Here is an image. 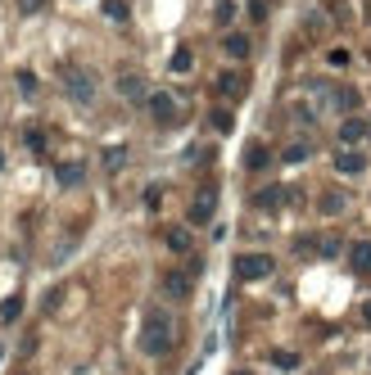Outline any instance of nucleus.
Instances as JSON below:
<instances>
[{"mask_svg": "<svg viewBox=\"0 0 371 375\" xmlns=\"http://www.w3.org/2000/svg\"><path fill=\"white\" fill-rule=\"evenodd\" d=\"M168 348H172V317H168L164 308H154L150 317H145V326H141V353L145 357H164Z\"/></svg>", "mask_w": 371, "mask_h": 375, "instance_id": "nucleus-1", "label": "nucleus"}, {"mask_svg": "<svg viewBox=\"0 0 371 375\" xmlns=\"http://www.w3.org/2000/svg\"><path fill=\"white\" fill-rule=\"evenodd\" d=\"M59 86L68 91L73 104H91L95 100V82H91V73L82 64H59Z\"/></svg>", "mask_w": 371, "mask_h": 375, "instance_id": "nucleus-2", "label": "nucleus"}, {"mask_svg": "<svg viewBox=\"0 0 371 375\" xmlns=\"http://www.w3.org/2000/svg\"><path fill=\"white\" fill-rule=\"evenodd\" d=\"M272 258L267 253H240L236 262H231V271H236V280H267L272 276Z\"/></svg>", "mask_w": 371, "mask_h": 375, "instance_id": "nucleus-3", "label": "nucleus"}, {"mask_svg": "<svg viewBox=\"0 0 371 375\" xmlns=\"http://www.w3.org/2000/svg\"><path fill=\"white\" fill-rule=\"evenodd\" d=\"M118 95L131 100V104H145V100H150V86H145L141 73H122L118 77Z\"/></svg>", "mask_w": 371, "mask_h": 375, "instance_id": "nucleus-4", "label": "nucleus"}, {"mask_svg": "<svg viewBox=\"0 0 371 375\" xmlns=\"http://www.w3.org/2000/svg\"><path fill=\"white\" fill-rule=\"evenodd\" d=\"M213 204H218V190L204 185V190L195 194V204H190V226H204L208 217H213Z\"/></svg>", "mask_w": 371, "mask_h": 375, "instance_id": "nucleus-5", "label": "nucleus"}, {"mask_svg": "<svg viewBox=\"0 0 371 375\" xmlns=\"http://www.w3.org/2000/svg\"><path fill=\"white\" fill-rule=\"evenodd\" d=\"M285 199H295V190H285V185H267V190H258V194H254V204H258L262 213H276V208H281Z\"/></svg>", "mask_w": 371, "mask_h": 375, "instance_id": "nucleus-6", "label": "nucleus"}, {"mask_svg": "<svg viewBox=\"0 0 371 375\" xmlns=\"http://www.w3.org/2000/svg\"><path fill=\"white\" fill-rule=\"evenodd\" d=\"M145 104H150V113H154L159 122H177V100H172V95H164V91H159V95H150Z\"/></svg>", "mask_w": 371, "mask_h": 375, "instance_id": "nucleus-7", "label": "nucleus"}, {"mask_svg": "<svg viewBox=\"0 0 371 375\" xmlns=\"http://www.w3.org/2000/svg\"><path fill=\"white\" fill-rule=\"evenodd\" d=\"M164 294H168V299H190V276H186V271H168V276H164Z\"/></svg>", "mask_w": 371, "mask_h": 375, "instance_id": "nucleus-8", "label": "nucleus"}, {"mask_svg": "<svg viewBox=\"0 0 371 375\" xmlns=\"http://www.w3.org/2000/svg\"><path fill=\"white\" fill-rule=\"evenodd\" d=\"M349 267L358 271V276H367V271H371V240H358V245L349 249Z\"/></svg>", "mask_w": 371, "mask_h": 375, "instance_id": "nucleus-9", "label": "nucleus"}, {"mask_svg": "<svg viewBox=\"0 0 371 375\" xmlns=\"http://www.w3.org/2000/svg\"><path fill=\"white\" fill-rule=\"evenodd\" d=\"M339 140H344V145H358V140H367V122H362V118H344Z\"/></svg>", "mask_w": 371, "mask_h": 375, "instance_id": "nucleus-10", "label": "nucleus"}, {"mask_svg": "<svg viewBox=\"0 0 371 375\" xmlns=\"http://www.w3.org/2000/svg\"><path fill=\"white\" fill-rule=\"evenodd\" d=\"M55 177H59V185H82V177H87V168H82V163H64V168H59Z\"/></svg>", "mask_w": 371, "mask_h": 375, "instance_id": "nucleus-11", "label": "nucleus"}, {"mask_svg": "<svg viewBox=\"0 0 371 375\" xmlns=\"http://www.w3.org/2000/svg\"><path fill=\"white\" fill-rule=\"evenodd\" d=\"M168 249H172V253H190V231H186V226H172V231H168Z\"/></svg>", "mask_w": 371, "mask_h": 375, "instance_id": "nucleus-12", "label": "nucleus"}, {"mask_svg": "<svg viewBox=\"0 0 371 375\" xmlns=\"http://www.w3.org/2000/svg\"><path fill=\"white\" fill-rule=\"evenodd\" d=\"M335 172H344V177H358V172H362V154H335Z\"/></svg>", "mask_w": 371, "mask_h": 375, "instance_id": "nucleus-13", "label": "nucleus"}, {"mask_svg": "<svg viewBox=\"0 0 371 375\" xmlns=\"http://www.w3.org/2000/svg\"><path fill=\"white\" fill-rule=\"evenodd\" d=\"M218 91H222V95H240V91H245V82H240L236 73H222V77H218Z\"/></svg>", "mask_w": 371, "mask_h": 375, "instance_id": "nucleus-14", "label": "nucleus"}, {"mask_svg": "<svg viewBox=\"0 0 371 375\" xmlns=\"http://www.w3.org/2000/svg\"><path fill=\"white\" fill-rule=\"evenodd\" d=\"M122 163H127V150H118V145H109V150H104V168H109V172H118Z\"/></svg>", "mask_w": 371, "mask_h": 375, "instance_id": "nucleus-15", "label": "nucleus"}, {"mask_svg": "<svg viewBox=\"0 0 371 375\" xmlns=\"http://www.w3.org/2000/svg\"><path fill=\"white\" fill-rule=\"evenodd\" d=\"M19 312H23V299H5L0 303V321H19Z\"/></svg>", "mask_w": 371, "mask_h": 375, "instance_id": "nucleus-16", "label": "nucleus"}, {"mask_svg": "<svg viewBox=\"0 0 371 375\" xmlns=\"http://www.w3.org/2000/svg\"><path fill=\"white\" fill-rule=\"evenodd\" d=\"M104 14H109V19H118V23H122V19H127L131 10H127V0H104Z\"/></svg>", "mask_w": 371, "mask_h": 375, "instance_id": "nucleus-17", "label": "nucleus"}, {"mask_svg": "<svg viewBox=\"0 0 371 375\" xmlns=\"http://www.w3.org/2000/svg\"><path fill=\"white\" fill-rule=\"evenodd\" d=\"M172 73H190V50H186V45H177V54H172Z\"/></svg>", "mask_w": 371, "mask_h": 375, "instance_id": "nucleus-18", "label": "nucleus"}, {"mask_svg": "<svg viewBox=\"0 0 371 375\" xmlns=\"http://www.w3.org/2000/svg\"><path fill=\"white\" fill-rule=\"evenodd\" d=\"M227 54L245 59V54H249V41H245V36H227Z\"/></svg>", "mask_w": 371, "mask_h": 375, "instance_id": "nucleus-19", "label": "nucleus"}, {"mask_svg": "<svg viewBox=\"0 0 371 375\" xmlns=\"http://www.w3.org/2000/svg\"><path fill=\"white\" fill-rule=\"evenodd\" d=\"M335 104L344 109V113H353V109H358V91H339V95H335Z\"/></svg>", "mask_w": 371, "mask_h": 375, "instance_id": "nucleus-20", "label": "nucleus"}, {"mask_svg": "<svg viewBox=\"0 0 371 375\" xmlns=\"http://www.w3.org/2000/svg\"><path fill=\"white\" fill-rule=\"evenodd\" d=\"M245 163H249V168H267V150H262V145H254V150L245 154Z\"/></svg>", "mask_w": 371, "mask_h": 375, "instance_id": "nucleus-21", "label": "nucleus"}, {"mask_svg": "<svg viewBox=\"0 0 371 375\" xmlns=\"http://www.w3.org/2000/svg\"><path fill=\"white\" fill-rule=\"evenodd\" d=\"M322 208H326V213H344V194H335V190H330L326 199H322Z\"/></svg>", "mask_w": 371, "mask_h": 375, "instance_id": "nucleus-22", "label": "nucleus"}, {"mask_svg": "<svg viewBox=\"0 0 371 375\" xmlns=\"http://www.w3.org/2000/svg\"><path fill=\"white\" fill-rule=\"evenodd\" d=\"M272 362L281 366V371H295V366H299V357H295V353H272Z\"/></svg>", "mask_w": 371, "mask_h": 375, "instance_id": "nucleus-23", "label": "nucleus"}, {"mask_svg": "<svg viewBox=\"0 0 371 375\" xmlns=\"http://www.w3.org/2000/svg\"><path fill=\"white\" fill-rule=\"evenodd\" d=\"M299 159H308V145H304V140H299V145H290V150H285V163H299Z\"/></svg>", "mask_w": 371, "mask_h": 375, "instance_id": "nucleus-24", "label": "nucleus"}, {"mask_svg": "<svg viewBox=\"0 0 371 375\" xmlns=\"http://www.w3.org/2000/svg\"><path fill=\"white\" fill-rule=\"evenodd\" d=\"M19 10H23V14H41L45 0H19Z\"/></svg>", "mask_w": 371, "mask_h": 375, "instance_id": "nucleus-25", "label": "nucleus"}, {"mask_svg": "<svg viewBox=\"0 0 371 375\" xmlns=\"http://www.w3.org/2000/svg\"><path fill=\"white\" fill-rule=\"evenodd\" d=\"M213 127H218V131H231V113H213Z\"/></svg>", "mask_w": 371, "mask_h": 375, "instance_id": "nucleus-26", "label": "nucleus"}, {"mask_svg": "<svg viewBox=\"0 0 371 375\" xmlns=\"http://www.w3.org/2000/svg\"><path fill=\"white\" fill-rule=\"evenodd\" d=\"M362 321H367V326H371V303H362Z\"/></svg>", "mask_w": 371, "mask_h": 375, "instance_id": "nucleus-27", "label": "nucleus"}, {"mask_svg": "<svg viewBox=\"0 0 371 375\" xmlns=\"http://www.w3.org/2000/svg\"><path fill=\"white\" fill-rule=\"evenodd\" d=\"M0 168H5V154H0Z\"/></svg>", "mask_w": 371, "mask_h": 375, "instance_id": "nucleus-28", "label": "nucleus"}, {"mask_svg": "<svg viewBox=\"0 0 371 375\" xmlns=\"http://www.w3.org/2000/svg\"><path fill=\"white\" fill-rule=\"evenodd\" d=\"M236 375H249V371H236Z\"/></svg>", "mask_w": 371, "mask_h": 375, "instance_id": "nucleus-29", "label": "nucleus"}]
</instances>
